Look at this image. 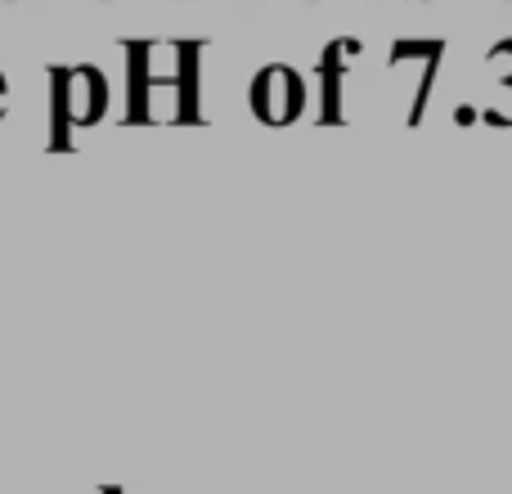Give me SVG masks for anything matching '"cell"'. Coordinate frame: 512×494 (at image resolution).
Instances as JSON below:
<instances>
[{"label": "cell", "instance_id": "cell-1", "mask_svg": "<svg viewBox=\"0 0 512 494\" xmlns=\"http://www.w3.org/2000/svg\"><path fill=\"white\" fill-rule=\"evenodd\" d=\"M131 54V104H126V126H153L158 122V108L153 99H162L167 90L171 99V122L176 126H194L203 122V108H198V68H203V45L198 41H171V68L158 72V41H126Z\"/></svg>", "mask_w": 512, "mask_h": 494}, {"label": "cell", "instance_id": "cell-2", "mask_svg": "<svg viewBox=\"0 0 512 494\" xmlns=\"http://www.w3.org/2000/svg\"><path fill=\"white\" fill-rule=\"evenodd\" d=\"M108 113V81L95 63H54L50 68V153H68L77 131L99 126Z\"/></svg>", "mask_w": 512, "mask_h": 494}, {"label": "cell", "instance_id": "cell-3", "mask_svg": "<svg viewBox=\"0 0 512 494\" xmlns=\"http://www.w3.org/2000/svg\"><path fill=\"white\" fill-rule=\"evenodd\" d=\"M252 104H256V113H261L265 122H283V117H292V113H297V104H301L297 77H292V72H283V68L261 72V77H256V86H252Z\"/></svg>", "mask_w": 512, "mask_h": 494}, {"label": "cell", "instance_id": "cell-4", "mask_svg": "<svg viewBox=\"0 0 512 494\" xmlns=\"http://www.w3.org/2000/svg\"><path fill=\"white\" fill-rule=\"evenodd\" d=\"M5 113H9V81H5V72H0V122H5Z\"/></svg>", "mask_w": 512, "mask_h": 494}, {"label": "cell", "instance_id": "cell-5", "mask_svg": "<svg viewBox=\"0 0 512 494\" xmlns=\"http://www.w3.org/2000/svg\"><path fill=\"white\" fill-rule=\"evenodd\" d=\"M104 494H122V490H117V486H104Z\"/></svg>", "mask_w": 512, "mask_h": 494}]
</instances>
